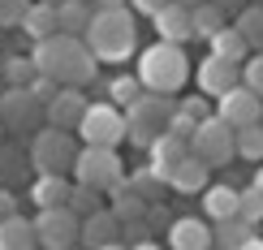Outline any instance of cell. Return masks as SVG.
<instances>
[{"label": "cell", "instance_id": "d590c367", "mask_svg": "<svg viewBox=\"0 0 263 250\" xmlns=\"http://www.w3.org/2000/svg\"><path fill=\"white\" fill-rule=\"evenodd\" d=\"M30 5L35 0H0V26H22V17H26Z\"/></svg>", "mask_w": 263, "mask_h": 250}, {"label": "cell", "instance_id": "f907efd6", "mask_svg": "<svg viewBox=\"0 0 263 250\" xmlns=\"http://www.w3.org/2000/svg\"><path fill=\"white\" fill-rule=\"evenodd\" d=\"M255 5H263V0H255Z\"/></svg>", "mask_w": 263, "mask_h": 250}, {"label": "cell", "instance_id": "ffe728a7", "mask_svg": "<svg viewBox=\"0 0 263 250\" xmlns=\"http://www.w3.org/2000/svg\"><path fill=\"white\" fill-rule=\"evenodd\" d=\"M207 172H212V168H207L203 160L190 151V156H185L181 164H173V168H168V186H173V190H181V194L207 190Z\"/></svg>", "mask_w": 263, "mask_h": 250}, {"label": "cell", "instance_id": "836d02e7", "mask_svg": "<svg viewBox=\"0 0 263 250\" xmlns=\"http://www.w3.org/2000/svg\"><path fill=\"white\" fill-rule=\"evenodd\" d=\"M129 186H134V190H138V194H142V199H147V203H156L160 186H168V181H164V177H160L156 168H138L134 177H129Z\"/></svg>", "mask_w": 263, "mask_h": 250}, {"label": "cell", "instance_id": "f35d334b", "mask_svg": "<svg viewBox=\"0 0 263 250\" xmlns=\"http://www.w3.org/2000/svg\"><path fill=\"white\" fill-rule=\"evenodd\" d=\"M13 216H17V194L0 186V220H13Z\"/></svg>", "mask_w": 263, "mask_h": 250}, {"label": "cell", "instance_id": "6da1fadb", "mask_svg": "<svg viewBox=\"0 0 263 250\" xmlns=\"http://www.w3.org/2000/svg\"><path fill=\"white\" fill-rule=\"evenodd\" d=\"M30 61H35V69L43 78H52L57 86H86L95 78V52L78 35H52V39L35 43Z\"/></svg>", "mask_w": 263, "mask_h": 250}, {"label": "cell", "instance_id": "ac0fdd59", "mask_svg": "<svg viewBox=\"0 0 263 250\" xmlns=\"http://www.w3.org/2000/svg\"><path fill=\"white\" fill-rule=\"evenodd\" d=\"M117 237H121V220H117L108 207H100L95 216H86L82 220V242L91 246V250H100V246H112Z\"/></svg>", "mask_w": 263, "mask_h": 250}, {"label": "cell", "instance_id": "c3c4849f", "mask_svg": "<svg viewBox=\"0 0 263 250\" xmlns=\"http://www.w3.org/2000/svg\"><path fill=\"white\" fill-rule=\"evenodd\" d=\"M0 138H5V121H0Z\"/></svg>", "mask_w": 263, "mask_h": 250}, {"label": "cell", "instance_id": "4316f807", "mask_svg": "<svg viewBox=\"0 0 263 250\" xmlns=\"http://www.w3.org/2000/svg\"><path fill=\"white\" fill-rule=\"evenodd\" d=\"M233 30L246 39L250 52H263V5H246L242 13L233 17Z\"/></svg>", "mask_w": 263, "mask_h": 250}, {"label": "cell", "instance_id": "2e32d148", "mask_svg": "<svg viewBox=\"0 0 263 250\" xmlns=\"http://www.w3.org/2000/svg\"><path fill=\"white\" fill-rule=\"evenodd\" d=\"M17 30H22L30 43H43V39L61 35V26H57V9L43 5V0H35V5L26 9V17H22V26H17Z\"/></svg>", "mask_w": 263, "mask_h": 250}, {"label": "cell", "instance_id": "8992f818", "mask_svg": "<svg viewBox=\"0 0 263 250\" xmlns=\"http://www.w3.org/2000/svg\"><path fill=\"white\" fill-rule=\"evenodd\" d=\"M78 160V143L69 129H39L30 138V164L39 168V177H65V168H73Z\"/></svg>", "mask_w": 263, "mask_h": 250}, {"label": "cell", "instance_id": "e575fe53", "mask_svg": "<svg viewBox=\"0 0 263 250\" xmlns=\"http://www.w3.org/2000/svg\"><path fill=\"white\" fill-rule=\"evenodd\" d=\"M242 86H250V91L263 100V52H250L246 65H242Z\"/></svg>", "mask_w": 263, "mask_h": 250}, {"label": "cell", "instance_id": "b9f144b4", "mask_svg": "<svg viewBox=\"0 0 263 250\" xmlns=\"http://www.w3.org/2000/svg\"><path fill=\"white\" fill-rule=\"evenodd\" d=\"M177 5H181V9H190V13H194V9H203V5H212V0H177Z\"/></svg>", "mask_w": 263, "mask_h": 250}, {"label": "cell", "instance_id": "d4e9b609", "mask_svg": "<svg viewBox=\"0 0 263 250\" xmlns=\"http://www.w3.org/2000/svg\"><path fill=\"white\" fill-rule=\"evenodd\" d=\"M203 211L212 216L216 224H220V220H233V216H237V190H233V186H207V190H203Z\"/></svg>", "mask_w": 263, "mask_h": 250}, {"label": "cell", "instance_id": "8d00e7d4", "mask_svg": "<svg viewBox=\"0 0 263 250\" xmlns=\"http://www.w3.org/2000/svg\"><path fill=\"white\" fill-rule=\"evenodd\" d=\"M177 112H185L190 121H207V117H216V112H207V104L199 100V95H190V100H177Z\"/></svg>", "mask_w": 263, "mask_h": 250}, {"label": "cell", "instance_id": "cb8c5ba5", "mask_svg": "<svg viewBox=\"0 0 263 250\" xmlns=\"http://www.w3.org/2000/svg\"><path fill=\"white\" fill-rule=\"evenodd\" d=\"M207 43H212V56H220V61H229V65H246V56H250L246 39L233 30V22H229V26L220 30V35H212Z\"/></svg>", "mask_w": 263, "mask_h": 250}, {"label": "cell", "instance_id": "30bf717a", "mask_svg": "<svg viewBox=\"0 0 263 250\" xmlns=\"http://www.w3.org/2000/svg\"><path fill=\"white\" fill-rule=\"evenodd\" d=\"M216 117L220 121H229L233 129H246V125H259V117H263V100L250 86L237 82L233 91H224L220 100H216Z\"/></svg>", "mask_w": 263, "mask_h": 250}, {"label": "cell", "instance_id": "7bdbcfd3", "mask_svg": "<svg viewBox=\"0 0 263 250\" xmlns=\"http://www.w3.org/2000/svg\"><path fill=\"white\" fill-rule=\"evenodd\" d=\"M95 9H125V0H95Z\"/></svg>", "mask_w": 263, "mask_h": 250}, {"label": "cell", "instance_id": "7402d4cb", "mask_svg": "<svg viewBox=\"0 0 263 250\" xmlns=\"http://www.w3.org/2000/svg\"><path fill=\"white\" fill-rule=\"evenodd\" d=\"M69 194H73V181L69 177H39L30 199L39 203V211H52V207H69Z\"/></svg>", "mask_w": 263, "mask_h": 250}, {"label": "cell", "instance_id": "ab89813d", "mask_svg": "<svg viewBox=\"0 0 263 250\" xmlns=\"http://www.w3.org/2000/svg\"><path fill=\"white\" fill-rule=\"evenodd\" d=\"M129 5H134V13H147V17H156L164 5H168V0H129Z\"/></svg>", "mask_w": 263, "mask_h": 250}, {"label": "cell", "instance_id": "484cf974", "mask_svg": "<svg viewBox=\"0 0 263 250\" xmlns=\"http://www.w3.org/2000/svg\"><path fill=\"white\" fill-rule=\"evenodd\" d=\"M142 95H147V86L138 82V73H117L112 82H108V104H117L125 112V108H134Z\"/></svg>", "mask_w": 263, "mask_h": 250}, {"label": "cell", "instance_id": "7dc6e473", "mask_svg": "<svg viewBox=\"0 0 263 250\" xmlns=\"http://www.w3.org/2000/svg\"><path fill=\"white\" fill-rule=\"evenodd\" d=\"M100 250H129V246H121V242H112V246H100Z\"/></svg>", "mask_w": 263, "mask_h": 250}, {"label": "cell", "instance_id": "ba28073f", "mask_svg": "<svg viewBox=\"0 0 263 250\" xmlns=\"http://www.w3.org/2000/svg\"><path fill=\"white\" fill-rule=\"evenodd\" d=\"M190 151L207 168H220V164H229V160L237 156V129L229 121H220V117H207V121H199V129H194Z\"/></svg>", "mask_w": 263, "mask_h": 250}, {"label": "cell", "instance_id": "7a4b0ae2", "mask_svg": "<svg viewBox=\"0 0 263 250\" xmlns=\"http://www.w3.org/2000/svg\"><path fill=\"white\" fill-rule=\"evenodd\" d=\"M138 43V26L129 9H95L91 26H86V48L95 61H125Z\"/></svg>", "mask_w": 263, "mask_h": 250}, {"label": "cell", "instance_id": "d6986e66", "mask_svg": "<svg viewBox=\"0 0 263 250\" xmlns=\"http://www.w3.org/2000/svg\"><path fill=\"white\" fill-rule=\"evenodd\" d=\"M108 194H112V199H108V211H112L121 224H129V220H142V216H147V207H151V203L142 199V194H138L134 186H129V177H125L117 190H108Z\"/></svg>", "mask_w": 263, "mask_h": 250}, {"label": "cell", "instance_id": "4fadbf2b", "mask_svg": "<svg viewBox=\"0 0 263 250\" xmlns=\"http://www.w3.org/2000/svg\"><path fill=\"white\" fill-rule=\"evenodd\" d=\"M242 82V65H229L220 56H207L199 65V91L212 95V100H220L224 91H233V86Z\"/></svg>", "mask_w": 263, "mask_h": 250}, {"label": "cell", "instance_id": "816d5d0a", "mask_svg": "<svg viewBox=\"0 0 263 250\" xmlns=\"http://www.w3.org/2000/svg\"><path fill=\"white\" fill-rule=\"evenodd\" d=\"M212 250H220V246H212Z\"/></svg>", "mask_w": 263, "mask_h": 250}, {"label": "cell", "instance_id": "d6a6232c", "mask_svg": "<svg viewBox=\"0 0 263 250\" xmlns=\"http://www.w3.org/2000/svg\"><path fill=\"white\" fill-rule=\"evenodd\" d=\"M237 216L255 229V224L263 220V194L255 190V186H246V190H237Z\"/></svg>", "mask_w": 263, "mask_h": 250}, {"label": "cell", "instance_id": "9a60e30c", "mask_svg": "<svg viewBox=\"0 0 263 250\" xmlns=\"http://www.w3.org/2000/svg\"><path fill=\"white\" fill-rule=\"evenodd\" d=\"M168 242H173V250H212L216 246V233L207 229V220L181 216V220L168 224Z\"/></svg>", "mask_w": 263, "mask_h": 250}, {"label": "cell", "instance_id": "1f68e13d", "mask_svg": "<svg viewBox=\"0 0 263 250\" xmlns=\"http://www.w3.org/2000/svg\"><path fill=\"white\" fill-rule=\"evenodd\" d=\"M100 207H104L100 190H86V186H78V181H73V194H69V211L78 216V220H86V216H95Z\"/></svg>", "mask_w": 263, "mask_h": 250}, {"label": "cell", "instance_id": "681fc988", "mask_svg": "<svg viewBox=\"0 0 263 250\" xmlns=\"http://www.w3.org/2000/svg\"><path fill=\"white\" fill-rule=\"evenodd\" d=\"M86 5H95V0H86Z\"/></svg>", "mask_w": 263, "mask_h": 250}, {"label": "cell", "instance_id": "60d3db41", "mask_svg": "<svg viewBox=\"0 0 263 250\" xmlns=\"http://www.w3.org/2000/svg\"><path fill=\"white\" fill-rule=\"evenodd\" d=\"M212 5H216V9H224V17H237V13L250 5V0H212Z\"/></svg>", "mask_w": 263, "mask_h": 250}, {"label": "cell", "instance_id": "277c9868", "mask_svg": "<svg viewBox=\"0 0 263 250\" xmlns=\"http://www.w3.org/2000/svg\"><path fill=\"white\" fill-rule=\"evenodd\" d=\"M173 117H177V100H173V95H151V91H147L134 108H125V125H129V138H125V143H134V147L147 151L164 129H168Z\"/></svg>", "mask_w": 263, "mask_h": 250}, {"label": "cell", "instance_id": "603a6c76", "mask_svg": "<svg viewBox=\"0 0 263 250\" xmlns=\"http://www.w3.org/2000/svg\"><path fill=\"white\" fill-rule=\"evenodd\" d=\"M35 246H39L35 220H26V216L0 220V250H35Z\"/></svg>", "mask_w": 263, "mask_h": 250}, {"label": "cell", "instance_id": "3957f363", "mask_svg": "<svg viewBox=\"0 0 263 250\" xmlns=\"http://www.w3.org/2000/svg\"><path fill=\"white\" fill-rule=\"evenodd\" d=\"M185 78H190V56L177 48V43H151L138 56V82L147 86L151 95H177Z\"/></svg>", "mask_w": 263, "mask_h": 250}, {"label": "cell", "instance_id": "e0dca14e", "mask_svg": "<svg viewBox=\"0 0 263 250\" xmlns=\"http://www.w3.org/2000/svg\"><path fill=\"white\" fill-rule=\"evenodd\" d=\"M147 156H151V168H156L160 177L168 181V168H173V164H181V160L190 156V143H181L177 134H160L156 143L147 147Z\"/></svg>", "mask_w": 263, "mask_h": 250}, {"label": "cell", "instance_id": "52a82bcc", "mask_svg": "<svg viewBox=\"0 0 263 250\" xmlns=\"http://www.w3.org/2000/svg\"><path fill=\"white\" fill-rule=\"evenodd\" d=\"M78 134H82V143L86 147H108V151H117L129 138V125H125V112L117 104H91L86 108V117L78 121Z\"/></svg>", "mask_w": 263, "mask_h": 250}, {"label": "cell", "instance_id": "bcb514c9", "mask_svg": "<svg viewBox=\"0 0 263 250\" xmlns=\"http://www.w3.org/2000/svg\"><path fill=\"white\" fill-rule=\"evenodd\" d=\"M255 190L263 194V164H259V172H255Z\"/></svg>", "mask_w": 263, "mask_h": 250}, {"label": "cell", "instance_id": "f546056e", "mask_svg": "<svg viewBox=\"0 0 263 250\" xmlns=\"http://www.w3.org/2000/svg\"><path fill=\"white\" fill-rule=\"evenodd\" d=\"M0 73H5L9 86H30V82L39 78V69H35V61H30V56H9L5 65H0Z\"/></svg>", "mask_w": 263, "mask_h": 250}, {"label": "cell", "instance_id": "f6af8a7d", "mask_svg": "<svg viewBox=\"0 0 263 250\" xmlns=\"http://www.w3.org/2000/svg\"><path fill=\"white\" fill-rule=\"evenodd\" d=\"M242 250H263V242H259V237H250V242H246Z\"/></svg>", "mask_w": 263, "mask_h": 250}, {"label": "cell", "instance_id": "9c48e42d", "mask_svg": "<svg viewBox=\"0 0 263 250\" xmlns=\"http://www.w3.org/2000/svg\"><path fill=\"white\" fill-rule=\"evenodd\" d=\"M35 233H39V246L48 250H73V242H82V220L69 207H52L35 216Z\"/></svg>", "mask_w": 263, "mask_h": 250}, {"label": "cell", "instance_id": "5b68a950", "mask_svg": "<svg viewBox=\"0 0 263 250\" xmlns=\"http://www.w3.org/2000/svg\"><path fill=\"white\" fill-rule=\"evenodd\" d=\"M73 181L86 190H117L125 181V164H121V156L117 151H108V147H82L78 151V160H73Z\"/></svg>", "mask_w": 263, "mask_h": 250}, {"label": "cell", "instance_id": "5bb4252c", "mask_svg": "<svg viewBox=\"0 0 263 250\" xmlns=\"http://www.w3.org/2000/svg\"><path fill=\"white\" fill-rule=\"evenodd\" d=\"M151 22H156V35H160L164 43H177V48H181V43L194 39V17H190V9L177 5V0H168V5H164Z\"/></svg>", "mask_w": 263, "mask_h": 250}, {"label": "cell", "instance_id": "ee69618b", "mask_svg": "<svg viewBox=\"0 0 263 250\" xmlns=\"http://www.w3.org/2000/svg\"><path fill=\"white\" fill-rule=\"evenodd\" d=\"M129 250H160V246H156V242H151V237H147V242H134Z\"/></svg>", "mask_w": 263, "mask_h": 250}, {"label": "cell", "instance_id": "44dd1931", "mask_svg": "<svg viewBox=\"0 0 263 250\" xmlns=\"http://www.w3.org/2000/svg\"><path fill=\"white\" fill-rule=\"evenodd\" d=\"M91 17H95V9L86 5V0H61V5H57V26H61V35H78V39H86Z\"/></svg>", "mask_w": 263, "mask_h": 250}, {"label": "cell", "instance_id": "7c38bea8", "mask_svg": "<svg viewBox=\"0 0 263 250\" xmlns=\"http://www.w3.org/2000/svg\"><path fill=\"white\" fill-rule=\"evenodd\" d=\"M86 95H82V86H61L57 95H52V104L43 108V117H48V125L52 129H78V121L86 117Z\"/></svg>", "mask_w": 263, "mask_h": 250}, {"label": "cell", "instance_id": "f1b7e54d", "mask_svg": "<svg viewBox=\"0 0 263 250\" xmlns=\"http://www.w3.org/2000/svg\"><path fill=\"white\" fill-rule=\"evenodd\" d=\"M194 39H212V35H220V30L229 26V17H224V9H216V5H203V9H194Z\"/></svg>", "mask_w": 263, "mask_h": 250}, {"label": "cell", "instance_id": "74e56055", "mask_svg": "<svg viewBox=\"0 0 263 250\" xmlns=\"http://www.w3.org/2000/svg\"><path fill=\"white\" fill-rule=\"evenodd\" d=\"M30 91H35V100H39L43 108H48V104H52V95H57V91H61V86H57V82H52V78H43V73H39V78H35V82H30Z\"/></svg>", "mask_w": 263, "mask_h": 250}, {"label": "cell", "instance_id": "8fae6325", "mask_svg": "<svg viewBox=\"0 0 263 250\" xmlns=\"http://www.w3.org/2000/svg\"><path fill=\"white\" fill-rule=\"evenodd\" d=\"M39 112H43V104L35 100L30 86H9V91L0 95V121L9 129H30L39 121Z\"/></svg>", "mask_w": 263, "mask_h": 250}, {"label": "cell", "instance_id": "83f0119b", "mask_svg": "<svg viewBox=\"0 0 263 250\" xmlns=\"http://www.w3.org/2000/svg\"><path fill=\"white\" fill-rule=\"evenodd\" d=\"M250 237H255V229H250L242 216H233V220H220V224H216V246H220V250H242Z\"/></svg>", "mask_w": 263, "mask_h": 250}, {"label": "cell", "instance_id": "4dcf8cb0", "mask_svg": "<svg viewBox=\"0 0 263 250\" xmlns=\"http://www.w3.org/2000/svg\"><path fill=\"white\" fill-rule=\"evenodd\" d=\"M237 156L250 160V164H263V121L237 129Z\"/></svg>", "mask_w": 263, "mask_h": 250}]
</instances>
